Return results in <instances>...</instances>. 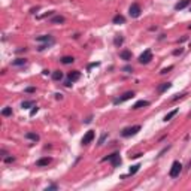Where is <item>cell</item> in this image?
Here are the masks:
<instances>
[{
    "label": "cell",
    "mask_w": 191,
    "mask_h": 191,
    "mask_svg": "<svg viewBox=\"0 0 191 191\" xmlns=\"http://www.w3.org/2000/svg\"><path fill=\"white\" fill-rule=\"evenodd\" d=\"M140 14H142L140 5H137V3H131V6L129 8V15H130L131 18H139Z\"/></svg>",
    "instance_id": "cell-4"
},
{
    "label": "cell",
    "mask_w": 191,
    "mask_h": 191,
    "mask_svg": "<svg viewBox=\"0 0 191 191\" xmlns=\"http://www.w3.org/2000/svg\"><path fill=\"white\" fill-rule=\"evenodd\" d=\"M190 3H191V0H181V2H178V3L175 5V9H176V11H182V9H185L187 6H190Z\"/></svg>",
    "instance_id": "cell-9"
},
{
    "label": "cell",
    "mask_w": 191,
    "mask_h": 191,
    "mask_svg": "<svg viewBox=\"0 0 191 191\" xmlns=\"http://www.w3.org/2000/svg\"><path fill=\"white\" fill-rule=\"evenodd\" d=\"M119 57H121L124 61H130V60H131V51H129V50H123L121 52H119Z\"/></svg>",
    "instance_id": "cell-11"
},
{
    "label": "cell",
    "mask_w": 191,
    "mask_h": 191,
    "mask_svg": "<svg viewBox=\"0 0 191 191\" xmlns=\"http://www.w3.org/2000/svg\"><path fill=\"white\" fill-rule=\"evenodd\" d=\"M32 106H34V102H33V100H26V102L21 103V108H22V109H29V108H32Z\"/></svg>",
    "instance_id": "cell-19"
},
{
    "label": "cell",
    "mask_w": 191,
    "mask_h": 191,
    "mask_svg": "<svg viewBox=\"0 0 191 191\" xmlns=\"http://www.w3.org/2000/svg\"><path fill=\"white\" fill-rule=\"evenodd\" d=\"M73 61H75V58H73V57H69V55H66V57L61 58V63H63V64H72Z\"/></svg>",
    "instance_id": "cell-20"
},
{
    "label": "cell",
    "mask_w": 191,
    "mask_h": 191,
    "mask_svg": "<svg viewBox=\"0 0 191 191\" xmlns=\"http://www.w3.org/2000/svg\"><path fill=\"white\" fill-rule=\"evenodd\" d=\"M184 52V50H182V48H179V50H175L173 51V55H179V54H182Z\"/></svg>",
    "instance_id": "cell-29"
},
{
    "label": "cell",
    "mask_w": 191,
    "mask_h": 191,
    "mask_svg": "<svg viewBox=\"0 0 191 191\" xmlns=\"http://www.w3.org/2000/svg\"><path fill=\"white\" fill-rule=\"evenodd\" d=\"M57 188H58V187H57L55 184H52V185H50V187H46L45 190H46V191H50V190H57Z\"/></svg>",
    "instance_id": "cell-28"
},
{
    "label": "cell",
    "mask_w": 191,
    "mask_h": 191,
    "mask_svg": "<svg viewBox=\"0 0 191 191\" xmlns=\"http://www.w3.org/2000/svg\"><path fill=\"white\" fill-rule=\"evenodd\" d=\"M188 115H190V116H191V112H190V113H188Z\"/></svg>",
    "instance_id": "cell-36"
},
{
    "label": "cell",
    "mask_w": 191,
    "mask_h": 191,
    "mask_svg": "<svg viewBox=\"0 0 191 191\" xmlns=\"http://www.w3.org/2000/svg\"><path fill=\"white\" fill-rule=\"evenodd\" d=\"M172 87V82H163L161 85H158V88H157V91L161 94V93H164L166 90H169Z\"/></svg>",
    "instance_id": "cell-13"
},
{
    "label": "cell",
    "mask_w": 191,
    "mask_h": 191,
    "mask_svg": "<svg viewBox=\"0 0 191 191\" xmlns=\"http://www.w3.org/2000/svg\"><path fill=\"white\" fill-rule=\"evenodd\" d=\"M140 126H133V127H127V129H124L123 131H121V136L123 137H130V136H134V134H137L139 131H140Z\"/></svg>",
    "instance_id": "cell-2"
},
{
    "label": "cell",
    "mask_w": 191,
    "mask_h": 191,
    "mask_svg": "<svg viewBox=\"0 0 191 191\" xmlns=\"http://www.w3.org/2000/svg\"><path fill=\"white\" fill-rule=\"evenodd\" d=\"M6 155H8V152H6V151H5V149H2V157H3V158H5V157H6Z\"/></svg>",
    "instance_id": "cell-34"
},
{
    "label": "cell",
    "mask_w": 191,
    "mask_h": 191,
    "mask_svg": "<svg viewBox=\"0 0 191 191\" xmlns=\"http://www.w3.org/2000/svg\"><path fill=\"white\" fill-rule=\"evenodd\" d=\"M34 91H36L34 87H29V88H26V93H34Z\"/></svg>",
    "instance_id": "cell-31"
},
{
    "label": "cell",
    "mask_w": 191,
    "mask_h": 191,
    "mask_svg": "<svg viewBox=\"0 0 191 191\" xmlns=\"http://www.w3.org/2000/svg\"><path fill=\"white\" fill-rule=\"evenodd\" d=\"M37 111H39V108H37V106H34V108L32 109V112H30V115H32V116H33V115H36V113H37Z\"/></svg>",
    "instance_id": "cell-30"
},
{
    "label": "cell",
    "mask_w": 191,
    "mask_h": 191,
    "mask_svg": "<svg viewBox=\"0 0 191 191\" xmlns=\"http://www.w3.org/2000/svg\"><path fill=\"white\" fill-rule=\"evenodd\" d=\"M139 169H140V164H134V166H131V167H130V170H129V175H134Z\"/></svg>",
    "instance_id": "cell-23"
},
{
    "label": "cell",
    "mask_w": 191,
    "mask_h": 191,
    "mask_svg": "<svg viewBox=\"0 0 191 191\" xmlns=\"http://www.w3.org/2000/svg\"><path fill=\"white\" fill-rule=\"evenodd\" d=\"M123 40H124V39H123L121 36H116V37H115V40H113V43H115L116 46H119V45L123 43Z\"/></svg>",
    "instance_id": "cell-25"
},
{
    "label": "cell",
    "mask_w": 191,
    "mask_h": 191,
    "mask_svg": "<svg viewBox=\"0 0 191 191\" xmlns=\"http://www.w3.org/2000/svg\"><path fill=\"white\" fill-rule=\"evenodd\" d=\"M67 78H69L72 82H76V81L81 78V72H79V70H72V72H69Z\"/></svg>",
    "instance_id": "cell-8"
},
{
    "label": "cell",
    "mask_w": 191,
    "mask_h": 191,
    "mask_svg": "<svg viewBox=\"0 0 191 191\" xmlns=\"http://www.w3.org/2000/svg\"><path fill=\"white\" fill-rule=\"evenodd\" d=\"M50 163H51V158H50V157H43V158H39V160L36 161V166H37V167H46Z\"/></svg>",
    "instance_id": "cell-10"
},
{
    "label": "cell",
    "mask_w": 191,
    "mask_h": 191,
    "mask_svg": "<svg viewBox=\"0 0 191 191\" xmlns=\"http://www.w3.org/2000/svg\"><path fill=\"white\" fill-rule=\"evenodd\" d=\"M124 70H126V72H129V73H130V72H133V67H130V66H126V67H124Z\"/></svg>",
    "instance_id": "cell-33"
},
{
    "label": "cell",
    "mask_w": 191,
    "mask_h": 191,
    "mask_svg": "<svg viewBox=\"0 0 191 191\" xmlns=\"http://www.w3.org/2000/svg\"><path fill=\"white\" fill-rule=\"evenodd\" d=\"M148 105H149L148 100H139V102H136V103L133 105V109H140V108H145V106H148Z\"/></svg>",
    "instance_id": "cell-14"
},
{
    "label": "cell",
    "mask_w": 191,
    "mask_h": 191,
    "mask_svg": "<svg viewBox=\"0 0 191 191\" xmlns=\"http://www.w3.org/2000/svg\"><path fill=\"white\" fill-rule=\"evenodd\" d=\"M106 137H108V134H106V133H103V134L100 136V139H99V145H103V142L106 140Z\"/></svg>",
    "instance_id": "cell-26"
},
{
    "label": "cell",
    "mask_w": 191,
    "mask_h": 191,
    "mask_svg": "<svg viewBox=\"0 0 191 191\" xmlns=\"http://www.w3.org/2000/svg\"><path fill=\"white\" fill-rule=\"evenodd\" d=\"M176 113H178V109H173V111H170L169 113H167V115L164 116V121H166V123H167V121H170V119H172V118H173Z\"/></svg>",
    "instance_id": "cell-17"
},
{
    "label": "cell",
    "mask_w": 191,
    "mask_h": 191,
    "mask_svg": "<svg viewBox=\"0 0 191 191\" xmlns=\"http://www.w3.org/2000/svg\"><path fill=\"white\" fill-rule=\"evenodd\" d=\"M26 137H27V139H30V140H34V142H37V140H39V136H37L36 133H32V131H29V133L26 134Z\"/></svg>",
    "instance_id": "cell-21"
},
{
    "label": "cell",
    "mask_w": 191,
    "mask_h": 191,
    "mask_svg": "<svg viewBox=\"0 0 191 191\" xmlns=\"http://www.w3.org/2000/svg\"><path fill=\"white\" fill-rule=\"evenodd\" d=\"M190 9H191V8H190Z\"/></svg>",
    "instance_id": "cell-37"
},
{
    "label": "cell",
    "mask_w": 191,
    "mask_h": 191,
    "mask_svg": "<svg viewBox=\"0 0 191 191\" xmlns=\"http://www.w3.org/2000/svg\"><path fill=\"white\" fill-rule=\"evenodd\" d=\"M52 79H54V81H61V79H63V73H61L60 70L52 72Z\"/></svg>",
    "instance_id": "cell-18"
},
{
    "label": "cell",
    "mask_w": 191,
    "mask_h": 191,
    "mask_svg": "<svg viewBox=\"0 0 191 191\" xmlns=\"http://www.w3.org/2000/svg\"><path fill=\"white\" fill-rule=\"evenodd\" d=\"M112 22H113V24H124V22H126V18H124L121 14H116V15L112 18Z\"/></svg>",
    "instance_id": "cell-12"
},
{
    "label": "cell",
    "mask_w": 191,
    "mask_h": 191,
    "mask_svg": "<svg viewBox=\"0 0 191 191\" xmlns=\"http://www.w3.org/2000/svg\"><path fill=\"white\" fill-rule=\"evenodd\" d=\"M26 63H27V60H26V58H17L15 61H12V64H14V66H24Z\"/></svg>",
    "instance_id": "cell-22"
},
{
    "label": "cell",
    "mask_w": 191,
    "mask_h": 191,
    "mask_svg": "<svg viewBox=\"0 0 191 191\" xmlns=\"http://www.w3.org/2000/svg\"><path fill=\"white\" fill-rule=\"evenodd\" d=\"M103 161H111L113 167H118L119 164H121V158H119V154H118V152H113V154H111V155L105 157V158H103Z\"/></svg>",
    "instance_id": "cell-3"
},
{
    "label": "cell",
    "mask_w": 191,
    "mask_h": 191,
    "mask_svg": "<svg viewBox=\"0 0 191 191\" xmlns=\"http://www.w3.org/2000/svg\"><path fill=\"white\" fill-rule=\"evenodd\" d=\"M64 21H66V18H64L63 15H55V17L51 18V22H52V24H63Z\"/></svg>",
    "instance_id": "cell-15"
},
{
    "label": "cell",
    "mask_w": 191,
    "mask_h": 191,
    "mask_svg": "<svg viewBox=\"0 0 191 191\" xmlns=\"http://www.w3.org/2000/svg\"><path fill=\"white\" fill-rule=\"evenodd\" d=\"M36 40H37V42H51V43L54 42V39H52L50 34H45V36H37V37H36Z\"/></svg>",
    "instance_id": "cell-16"
},
{
    "label": "cell",
    "mask_w": 191,
    "mask_h": 191,
    "mask_svg": "<svg viewBox=\"0 0 191 191\" xmlns=\"http://www.w3.org/2000/svg\"><path fill=\"white\" fill-rule=\"evenodd\" d=\"M172 69H173V66H169L167 69H163V70L160 72V73H161V75H164V73H167V72H169V70H172Z\"/></svg>",
    "instance_id": "cell-27"
},
{
    "label": "cell",
    "mask_w": 191,
    "mask_h": 191,
    "mask_svg": "<svg viewBox=\"0 0 191 191\" xmlns=\"http://www.w3.org/2000/svg\"><path fill=\"white\" fill-rule=\"evenodd\" d=\"M131 97H134V93L133 91H127V93H124L121 97H118V99H115L113 100V105H119V103H124L126 100H130Z\"/></svg>",
    "instance_id": "cell-6"
},
{
    "label": "cell",
    "mask_w": 191,
    "mask_h": 191,
    "mask_svg": "<svg viewBox=\"0 0 191 191\" xmlns=\"http://www.w3.org/2000/svg\"><path fill=\"white\" fill-rule=\"evenodd\" d=\"M187 169H191V160L188 161V166H187Z\"/></svg>",
    "instance_id": "cell-35"
},
{
    "label": "cell",
    "mask_w": 191,
    "mask_h": 191,
    "mask_svg": "<svg viewBox=\"0 0 191 191\" xmlns=\"http://www.w3.org/2000/svg\"><path fill=\"white\" fill-rule=\"evenodd\" d=\"M94 136H95V133H94L93 130H90V131H87V133H85V136L82 137V140H81V143H82V145H88V143H91V142H93V139H94Z\"/></svg>",
    "instance_id": "cell-7"
},
{
    "label": "cell",
    "mask_w": 191,
    "mask_h": 191,
    "mask_svg": "<svg viewBox=\"0 0 191 191\" xmlns=\"http://www.w3.org/2000/svg\"><path fill=\"white\" fill-rule=\"evenodd\" d=\"M182 172V164L179 161H173L172 167H170V172H169V176L170 178H178Z\"/></svg>",
    "instance_id": "cell-1"
},
{
    "label": "cell",
    "mask_w": 191,
    "mask_h": 191,
    "mask_svg": "<svg viewBox=\"0 0 191 191\" xmlns=\"http://www.w3.org/2000/svg\"><path fill=\"white\" fill-rule=\"evenodd\" d=\"M2 115H3V116H11V115H12V108H5V109L2 111Z\"/></svg>",
    "instance_id": "cell-24"
},
{
    "label": "cell",
    "mask_w": 191,
    "mask_h": 191,
    "mask_svg": "<svg viewBox=\"0 0 191 191\" xmlns=\"http://www.w3.org/2000/svg\"><path fill=\"white\" fill-rule=\"evenodd\" d=\"M151 60H152L151 50H145V51H143V54H140V57H139V63L140 64H148Z\"/></svg>",
    "instance_id": "cell-5"
},
{
    "label": "cell",
    "mask_w": 191,
    "mask_h": 191,
    "mask_svg": "<svg viewBox=\"0 0 191 191\" xmlns=\"http://www.w3.org/2000/svg\"><path fill=\"white\" fill-rule=\"evenodd\" d=\"M15 158L14 157H5V163H12Z\"/></svg>",
    "instance_id": "cell-32"
}]
</instances>
